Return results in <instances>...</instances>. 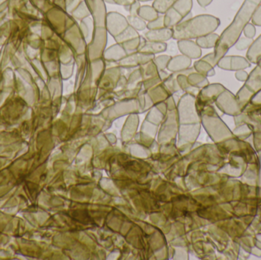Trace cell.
<instances>
[{
	"label": "cell",
	"instance_id": "3957f363",
	"mask_svg": "<svg viewBox=\"0 0 261 260\" xmlns=\"http://www.w3.org/2000/svg\"><path fill=\"white\" fill-rule=\"evenodd\" d=\"M108 41V32L106 27H94L93 38L87 44L85 59L87 62L99 59L103 56Z\"/></svg>",
	"mask_w": 261,
	"mask_h": 260
},
{
	"label": "cell",
	"instance_id": "4316f807",
	"mask_svg": "<svg viewBox=\"0 0 261 260\" xmlns=\"http://www.w3.org/2000/svg\"><path fill=\"white\" fill-rule=\"evenodd\" d=\"M128 23L136 31H144L147 28V23L138 15H128L127 17Z\"/></svg>",
	"mask_w": 261,
	"mask_h": 260
},
{
	"label": "cell",
	"instance_id": "d4e9b609",
	"mask_svg": "<svg viewBox=\"0 0 261 260\" xmlns=\"http://www.w3.org/2000/svg\"><path fill=\"white\" fill-rule=\"evenodd\" d=\"M225 90V88L220 84H213L208 85L202 91V98H205L207 100H212L217 97L219 94Z\"/></svg>",
	"mask_w": 261,
	"mask_h": 260
},
{
	"label": "cell",
	"instance_id": "f546056e",
	"mask_svg": "<svg viewBox=\"0 0 261 260\" xmlns=\"http://www.w3.org/2000/svg\"><path fill=\"white\" fill-rule=\"evenodd\" d=\"M253 42H254L253 38H242L238 40L237 42L234 44V46L238 50L242 51V50L249 48Z\"/></svg>",
	"mask_w": 261,
	"mask_h": 260
},
{
	"label": "cell",
	"instance_id": "603a6c76",
	"mask_svg": "<svg viewBox=\"0 0 261 260\" xmlns=\"http://www.w3.org/2000/svg\"><path fill=\"white\" fill-rule=\"evenodd\" d=\"M187 80L192 86L199 87V88L206 86L208 84L206 76L196 71L192 72L187 76Z\"/></svg>",
	"mask_w": 261,
	"mask_h": 260
},
{
	"label": "cell",
	"instance_id": "277c9868",
	"mask_svg": "<svg viewBox=\"0 0 261 260\" xmlns=\"http://www.w3.org/2000/svg\"><path fill=\"white\" fill-rule=\"evenodd\" d=\"M245 82L246 83L238 94L242 109L249 103L253 95L261 90V68L258 66L251 71Z\"/></svg>",
	"mask_w": 261,
	"mask_h": 260
},
{
	"label": "cell",
	"instance_id": "d590c367",
	"mask_svg": "<svg viewBox=\"0 0 261 260\" xmlns=\"http://www.w3.org/2000/svg\"><path fill=\"white\" fill-rule=\"evenodd\" d=\"M213 0H197L198 3L201 7H206V6H210Z\"/></svg>",
	"mask_w": 261,
	"mask_h": 260
},
{
	"label": "cell",
	"instance_id": "30bf717a",
	"mask_svg": "<svg viewBox=\"0 0 261 260\" xmlns=\"http://www.w3.org/2000/svg\"><path fill=\"white\" fill-rule=\"evenodd\" d=\"M217 104L222 110L230 114H236L240 113V108L236 102L233 95L226 90H224L217 101Z\"/></svg>",
	"mask_w": 261,
	"mask_h": 260
},
{
	"label": "cell",
	"instance_id": "ffe728a7",
	"mask_svg": "<svg viewBox=\"0 0 261 260\" xmlns=\"http://www.w3.org/2000/svg\"><path fill=\"white\" fill-rule=\"evenodd\" d=\"M220 36L217 34L211 33L205 36L196 38V42L201 48H213L215 47L219 41Z\"/></svg>",
	"mask_w": 261,
	"mask_h": 260
},
{
	"label": "cell",
	"instance_id": "74e56055",
	"mask_svg": "<svg viewBox=\"0 0 261 260\" xmlns=\"http://www.w3.org/2000/svg\"><path fill=\"white\" fill-rule=\"evenodd\" d=\"M257 65L260 68H261V59L260 61H258V63H257Z\"/></svg>",
	"mask_w": 261,
	"mask_h": 260
},
{
	"label": "cell",
	"instance_id": "836d02e7",
	"mask_svg": "<svg viewBox=\"0 0 261 260\" xmlns=\"http://www.w3.org/2000/svg\"><path fill=\"white\" fill-rule=\"evenodd\" d=\"M248 76H249L248 73L244 70H238L236 73V79H239V81H242V82L246 81L248 79Z\"/></svg>",
	"mask_w": 261,
	"mask_h": 260
},
{
	"label": "cell",
	"instance_id": "9c48e42d",
	"mask_svg": "<svg viewBox=\"0 0 261 260\" xmlns=\"http://www.w3.org/2000/svg\"><path fill=\"white\" fill-rule=\"evenodd\" d=\"M218 67L222 70L238 71L251 67L249 61L241 56H224L219 60Z\"/></svg>",
	"mask_w": 261,
	"mask_h": 260
},
{
	"label": "cell",
	"instance_id": "f1b7e54d",
	"mask_svg": "<svg viewBox=\"0 0 261 260\" xmlns=\"http://www.w3.org/2000/svg\"><path fill=\"white\" fill-rule=\"evenodd\" d=\"M164 15H159L156 19L150 21L147 24V28L148 30H158V29L164 28Z\"/></svg>",
	"mask_w": 261,
	"mask_h": 260
},
{
	"label": "cell",
	"instance_id": "8992f818",
	"mask_svg": "<svg viewBox=\"0 0 261 260\" xmlns=\"http://www.w3.org/2000/svg\"><path fill=\"white\" fill-rule=\"evenodd\" d=\"M129 26L127 18L122 14L116 12H110L107 13L106 27L108 33L111 35L113 38L120 35Z\"/></svg>",
	"mask_w": 261,
	"mask_h": 260
},
{
	"label": "cell",
	"instance_id": "2e32d148",
	"mask_svg": "<svg viewBox=\"0 0 261 260\" xmlns=\"http://www.w3.org/2000/svg\"><path fill=\"white\" fill-rule=\"evenodd\" d=\"M167 50V44L165 42H155V41H146L144 45L139 49L138 51L142 53L155 55L162 53Z\"/></svg>",
	"mask_w": 261,
	"mask_h": 260
},
{
	"label": "cell",
	"instance_id": "e575fe53",
	"mask_svg": "<svg viewBox=\"0 0 261 260\" xmlns=\"http://www.w3.org/2000/svg\"><path fill=\"white\" fill-rule=\"evenodd\" d=\"M135 0H113L115 5L123 6L124 8L128 7Z\"/></svg>",
	"mask_w": 261,
	"mask_h": 260
},
{
	"label": "cell",
	"instance_id": "f35d334b",
	"mask_svg": "<svg viewBox=\"0 0 261 260\" xmlns=\"http://www.w3.org/2000/svg\"><path fill=\"white\" fill-rule=\"evenodd\" d=\"M139 2H148V1H152V0H138Z\"/></svg>",
	"mask_w": 261,
	"mask_h": 260
},
{
	"label": "cell",
	"instance_id": "7a4b0ae2",
	"mask_svg": "<svg viewBox=\"0 0 261 260\" xmlns=\"http://www.w3.org/2000/svg\"><path fill=\"white\" fill-rule=\"evenodd\" d=\"M220 25V20L213 15H200L182 21L173 27L174 40L196 39L213 33Z\"/></svg>",
	"mask_w": 261,
	"mask_h": 260
},
{
	"label": "cell",
	"instance_id": "1f68e13d",
	"mask_svg": "<svg viewBox=\"0 0 261 260\" xmlns=\"http://www.w3.org/2000/svg\"><path fill=\"white\" fill-rule=\"evenodd\" d=\"M140 3L141 2L138 1V0H135L130 6L125 8V10L129 12L130 15H138V10L141 7V3Z\"/></svg>",
	"mask_w": 261,
	"mask_h": 260
},
{
	"label": "cell",
	"instance_id": "cb8c5ba5",
	"mask_svg": "<svg viewBox=\"0 0 261 260\" xmlns=\"http://www.w3.org/2000/svg\"><path fill=\"white\" fill-rule=\"evenodd\" d=\"M72 17L75 20L78 21H82L84 18H88L91 16L90 10H89L88 6L84 0H83L71 12Z\"/></svg>",
	"mask_w": 261,
	"mask_h": 260
},
{
	"label": "cell",
	"instance_id": "8fae6325",
	"mask_svg": "<svg viewBox=\"0 0 261 260\" xmlns=\"http://www.w3.org/2000/svg\"><path fill=\"white\" fill-rule=\"evenodd\" d=\"M177 47L182 54L190 59H199L202 56L201 47L192 40L184 39L177 41Z\"/></svg>",
	"mask_w": 261,
	"mask_h": 260
},
{
	"label": "cell",
	"instance_id": "52a82bcc",
	"mask_svg": "<svg viewBox=\"0 0 261 260\" xmlns=\"http://www.w3.org/2000/svg\"><path fill=\"white\" fill-rule=\"evenodd\" d=\"M88 6L94 27H106L107 11L103 0H84ZM107 28V27H106Z\"/></svg>",
	"mask_w": 261,
	"mask_h": 260
},
{
	"label": "cell",
	"instance_id": "9a60e30c",
	"mask_svg": "<svg viewBox=\"0 0 261 260\" xmlns=\"http://www.w3.org/2000/svg\"><path fill=\"white\" fill-rule=\"evenodd\" d=\"M205 122L207 125V128L211 131L212 133L216 135H229V131L226 127L223 125L222 122L216 116L213 114H205Z\"/></svg>",
	"mask_w": 261,
	"mask_h": 260
},
{
	"label": "cell",
	"instance_id": "ac0fdd59",
	"mask_svg": "<svg viewBox=\"0 0 261 260\" xmlns=\"http://www.w3.org/2000/svg\"><path fill=\"white\" fill-rule=\"evenodd\" d=\"M247 58L249 62L254 64H257L261 59V35L248 49Z\"/></svg>",
	"mask_w": 261,
	"mask_h": 260
},
{
	"label": "cell",
	"instance_id": "4dcf8cb0",
	"mask_svg": "<svg viewBox=\"0 0 261 260\" xmlns=\"http://www.w3.org/2000/svg\"><path fill=\"white\" fill-rule=\"evenodd\" d=\"M245 37L248 38H253L256 35V28L254 24L248 23L243 29Z\"/></svg>",
	"mask_w": 261,
	"mask_h": 260
},
{
	"label": "cell",
	"instance_id": "7402d4cb",
	"mask_svg": "<svg viewBox=\"0 0 261 260\" xmlns=\"http://www.w3.org/2000/svg\"><path fill=\"white\" fill-rule=\"evenodd\" d=\"M138 15L147 22L153 21L159 17L160 14L153 6H143L140 7Z\"/></svg>",
	"mask_w": 261,
	"mask_h": 260
},
{
	"label": "cell",
	"instance_id": "d6a6232c",
	"mask_svg": "<svg viewBox=\"0 0 261 260\" xmlns=\"http://www.w3.org/2000/svg\"><path fill=\"white\" fill-rule=\"evenodd\" d=\"M251 20H252L253 24L261 27V4L258 6V8L256 9Z\"/></svg>",
	"mask_w": 261,
	"mask_h": 260
},
{
	"label": "cell",
	"instance_id": "d6986e66",
	"mask_svg": "<svg viewBox=\"0 0 261 260\" xmlns=\"http://www.w3.org/2000/svg\"><path fill=\"white\" fill-rule=\"evenodd\" d=\"M80 28L87 44L91 41L94 32V23L91 17L84 18L80 23Z\"/></svg>",
	"mask_w": 261,
	"mask_h": 260
},
{
	"label": "cell",
	"instance_id": "83f0119b",
	"mask_svg": "<svg viewBox=\"0 0 261 260\" xmlns=\"http://www.w3.org/2000/svg\"><path fill=\"white\" fill-rule=\"evenodd\" d=\"M170 58L171 56L169 55H161V56H154L153 61L158 70H166Z\"/></svg>",
	"mask_w": 261,
	"mask_h": 260
},
{
	"label": "cell",
	"instance_id": "5b68a950",
	"mask_svg": "<svg viewBox=\"0 0 261 260\" xmlns=\"http://www.w3.org/2000/svg\"><path fill=\"white\" fill-rule=\"evenodd\" d=\"M141 38L138 31L129 26L125 32H122L120 35L115 38V41L117 44H121L125 49L128 54L138 51L140 44H141Z\"/></svg>",
	"mask_w": 261,
	"mask_h": 260
},
{
	"label": "cell",
	"instance_id": "6da1fadb",
	"mask_svg": "<svg viewBox=\"0 0 261 260\" xmlns=\"http://www.w3.org/2000/svg\"><path fill=\"white\" fill-rule=\"evenodd\" d=\"M261 4V0H245L231 24L224 31L213 53H208L202 57L213 67L217 66L221 58L223 57L232 46L240 38L244 27L252 18L256 9Z\"/></svg>",
	"mask_w": 261,
	"mask_h": 260
},
{
	"label": "cell",
	"instance_id": "8d00e7d4",
	"mask_svg": "<svg viewBox=\"0 0 261 260\" xmlns=\"http://www.w3.org/2000/svg\"><path fill=\"white\" fill-rule=\"evenodd\" d=\"M104 2H105V3H109V4H114V2H113V0H103Z\"/></svg>",
	"mask_w": 261,
	"mask_h": 260
},
{
	"label": "cell",
	"instance_id": "484cf974",
	"mask_svg": "<svg viewBox=\"0 0 261 260\" xmlns=\"http://www.w3.org/2000/svg\"><path fill=\"white\" fill-rule=\"evenodd\" d=\"M178 0H153L152 6L159 12V14L163 15Z\"/></svg>",
	"mask_w": 261,
	"mask_h": 260
},
{
	"label": "cell",
	"instance_id": "44dd1931",
	"mask_svg": "<svg viewBox=\"0 0 261 260\" xmlns=\"http://www.w3.org/2000/svg\"><path fill=\"white\" fill-rule=\"evenodd\" d=\"M193 68H194L195 71L206 76V77L207 76H213L216 74L214 67L210 63L202 59L195 62Z\"/></svg>",
	"mask_w": 261,
	"mask_h": 260
},
{
	"label": "cell",
	"instance_id": "ba28073f",
	"mask_svg": "<svg viewBox=\"0 0 261 260\" xmlns=\"http://www.w3.org/2000/svg\"><path fill=\"white\" fill-rule=\"evenodd\" d=\"M155 55L136 51L129 53L125 58L119 61L118 65L123 70H135L147 63L153 61Z\"/></svg>",
	"mask_w": 261,
	"mask_h": 260
},
{
	"label": "cell",
	"instance_id": "4fadbf2b",
	"mask_svg": "<svg viewBox=\"0 0 261 260\" xmlns=\"http://www.w3.org/2000/svg\"><path fill=\"white\" fill-rule=\"evenodd\" d=\"M192 65V59L185 55L181 54L170 58L167 65V70L172 73L184 71L190 68Z\"/></svg>",
	"mask_w": 261,
	"mask_h": 260
},
{
	"label": "cell",
	"instance_id": "7c38bea8",
	"mask_svg": "<svg viewBox=\"0 0 261 260\" xmlns=\"http://www.w3.org/2000/svg\"><path fill=\"white\" fill-rule=\"evenodd\" d=\"M127 55L128 53L122 46L116 43V44H113L109 48L106 49L102 58L107 63V65L113 64L118 65L119 61H122Z\"/></svg>",
	"mask_w": 261,
	"mask_h": 260
},
{
	"label": "cell",
	"instance_id": "5bb4252c",
	"mask_svg": "<svg viewBox=\"0 0 261 260\" xmlns=\"http://www.w3.org/2000/svg\"><path fill=\"white\" fill-rule=\"evenodd\" d=\"M173 28L164 27L158 30H148L144 34V38L147 41L155 42H166L173 38Z\"/></svg>",
	"mask_w": 261,
	"mask_h": 260
},
{
	"label": "cell",
	"instance_id": "e0dca14e",
	"mask_svg": "<svg viewBox=\"0 0 261 260\" xmlns=\"http://www.w3.org/2000/svg\"><path fill=\"white\" fill-rule=\"evenodd\" d=\"M172 7L184 18V21L191 18L189 16L191 15L193 0H178Z\"/></svg>",
	"mask_w": 261,
	"mask_h": 260
}]
</instances>
